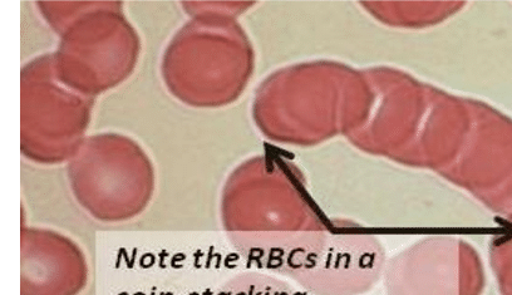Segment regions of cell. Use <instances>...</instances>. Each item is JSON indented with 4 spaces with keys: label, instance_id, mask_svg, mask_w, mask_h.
<instances>
[{
    "label": "cell",
    "instance_id": "obj_2",
    "mask_svg": "<svg viewBox=\"0 0 512 295\" xmlns=\"http://www.w3.org/2000/svg\"><path fill=\"white\" fill-rule=\"evenodd\" d=\"M387 295H484L486 275L479 254L464 240L433 236L413 244L383 273Z\"/></svg>",
    "mask_w": 512,
    "mask_h": 295
},
{
    "label": "cell",
    "instance_id": "obj_1",
    "mask_svg": "<svg viewBox=\"0 0 512 295\" xmlns=\"http://www.w3.org/2000/svg\"><path fill=\"white\" fill-rule=\"evenodd\" d=\"M289 255V273L309 295L366 294L386 268L378 240L343 221L310 235Z\"/></svg>",
    "mask_w": 512,
    "mask_h": 295
},
{
    "label": "cell",
    "instance_id": "obj_4",
    "mask_svg": "<svg viewBox=\"0 0 512 295\" xmlns=\"http://www.w3.org/2000/svg\"><path fill=\"white\" fill-rule=\"evenodd\" d=\"M491 267L501 295H512V229L491 244Z\"/></svg>",
    "mask_w": 512,
    "mask_h": 295
},
{
    "label": "cell",
    "instance_id": "obj_3",
    "mask_svg": "<svg viewBox=\"0 0 512 295\" xmlns=\"http://www.w3.org/2000/svg\"><path fill=\"white\" fill-rule=\"evenodd\" d=\"M443 176L512 221V121L500 116L489 147L472 159L447 167Z\"/></svg>",
    "mask_w": 512,
    "mask_h": 295
}]
</instances>
